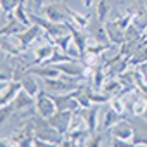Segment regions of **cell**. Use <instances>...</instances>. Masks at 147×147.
Returning <instances> with one entry per match:
<instances>
[{"label":"cell","mask_w":147,"mask_h":147,"mask_svg":"<svg viewBox=\"0 0 147 147\" xmlns=\"http://www.w3.org/2000/svg\"><path fill=\"white\" fill-rule=\"evenodd\" d=\"M80 80L82 78H75V76H69V75H64L62 73L59 78H43V85L49 92L64 94V92L76 90L80 87Z\"/></svg>","instance_id":"6da1fadb"},{"label":"cell","mask_w":147,"mask_h":147,"mask_svg":"<svg viewBox=\"0 0 147 147\" xmlns=\"http://www.w3.org/2000/svg\"><path fill=\"white\" fill-rule=\"evenodd\" d=\"M43 18L54 21V23H69L71 18H69V11H67V5L64 4H49V5H43L42 12Z\"/></svg>","instance_id":"7a4b0ae2"},{"label":"cell","mask_w":147,"mask_h":147,"mask_svg":"<svg viewBox=\"0 0 147 147\" xmlns=\"http://www.w3.org/2000/svg\"><path fill=\"white\" fill-rule=\"evenodd\" d=\"M35 107H36V113L42 116V118H50L54 116L59 109L55 106V102L52 100L50 94H45V92H40L36 97H35Z\"/></svg>","instance_id":"3957f363"},{"label":"cell","mask_w":147,"mask_h":147,"mask_svg":"<svg viewBox=\"0 0 147 147\" xmlns=\"http://www.w3.org/2000/svg\"><path fill=\"white\" fill-rule=\"evenodd\" d=\"M73 114H75V111H57L54 116L49 118V123L61 133V135H66L69 131V126H71V121H73Z\"/></svg>","instance_id":"277c9868"},{"label":"cell","mask_w":147,"mask_h":147,"mask_svg":"<svg viewBox=\"0 0 147 147\" xmlns=\"http://www.w3.org/2000/svg\"><path fill=\"white\" fill-rule=\"evenodd\" d=\"M28 28L30 26H26L24 23H21L14 16V12H11V16L2 21V30H0V35H2V36H14V35H19V33L26 31Z\"/></svg>","instance_id":"5b68a950"},{"label":"cell","mask_w":147,"mask_h":147,"mask_svg":"<svg viewBox=\"0 0 147 147\" xmlns=\"http://www.w3.org/2000/svg\"><path fill=\"white\" fill-rule=\"evenodd\" d=\"M43 33V30L38 26V24H31L26 31H23V33H19V35H14V38L18 40V47L24 52L33 42H36L38 40V36Z\"/></svg>","instance_id":"8992f818"},{"label":"cell","mask_w":147,"mask_h":147,"mask_svg":"<svg viewBox=\"0 0 147 147\" xmlns=\"http://www.w3.org/2000/svg\"><path fill=\"white\" fill-rule=\"evenodd\" d=\"M111 137H113V138H121V140L128 142L130 145H133L135 130H133V126H131L126 119H121V121H118L114 126H111Z\"/></svg>","instance_id":"52a82bcc"},{"label":"cell","mask_w":147,"mask_h":147,"mask_svg":"<svg viewBox=\"0 0 147 147\" xmlns=\"http://www.w3.org/2000/svg\"><path fill=\"white\" fill-rule=\"evenodd\" d=\"M61 73L69 76H75V78H82L83 80V71H85V62H78V59H73V61H66V62H59L54 64Z\"/></svg>","instance_id":"ba28073f"},{"label":"cell","mask_w":147,"mask_h":147,"mask_svg":"<svg viewBox=\"0 0 147 147\" xmlns=\"http://www.w3.org/2000/svg\"><path fill=\"white\" fill-rule=\"evenodd\" d=\"M55 45L52 43V42H49V43H43V45H38L36 49H35V59L30 62V64H26V67H31V66H40V64H43L49 57H52V54L55 52Z\"/></svg>","instance_id":"9c48e42d"},{"label":"cell","mask_w":147,"mask_h":147,"mask_svg":"<svg viewBox=\"0 0 147 147\" xmlns=\"http://www.w3.org/2000/svg\"><path fill=\"white\" fill-rule=\"evenodd\" d=\"M23 90V83L19 80H12L5 88L0 90V106H7L12 104V100L16 99V95Z\"/></svg>","instance_id":"30bf717a"},{"label":"cell","mask_w":147,"mask_h":147,"mask_svg":"<svg viewBox=\"0 0 147 147\" xmlns=\"http://www.w3.org/2000/svg\"><path fill=\"white\" fill-rule=\"evenodd\" d=\"M31 75L38 76V78H59L62 73L54 66V64H40V66H31V67H26Z\"/></svg>","instance_id":"8fae6325"},{"label":"cell","mask_w":147,"mask_h":147,"mask_svg":"<svg viewBox=\"0 0 147 147\" xmlns=\"http://www.w3.org/2000/svg\"><path fill=\"white\" fill-rule=\"evenodd\" d=\"M106 26V31H107V36H109V42L113 45H123L126 42V35H125V30H121L113 19L111 21H106L104 23Z\"/></svg>","instance_id":"7c38bea8"},{"label":"cell","mask_w":147,"mask_h":147,"mask_svg":"<svg viewBox=\"0 0 147 147\" xmlns=\"http://www.w3.org/2000/svg\"><path fill=\"white\" fill-rule=\"evenodd\" d=\"M33 76H35V75H31V73L26 69V71L21 73L19 82L23 83V90H26L31 97H36V95L40 94V88H38V83H36V80H35Z\"/></svg>","instance_id":"4fadbf2b"},{"label":"cell","mask_w":147,"mask_h":147,"mask_svg":"<svg viewBox=\"0 0 147 147\" xmlns=\"http://www.w3.org/2000/svg\"><path fill=\"white\" fill-rule=\"evenodd\" d=\"M12 106H14L16 111L31 109V107H35V97H31L26 90H21V92L16 95V99L12 100Z\"/></svg>","instance_id":"5bb4252c"},{"label":"cell","mask_w":147,"mask_h":147,"mask_svg":"<svg viewBox=\"0 0 147 147\" xmlns=\"http://www.w3.org/2000/svg\"><path fill=\"white\" fill-rule=\"evenodd\" d=\"M123 119V116H121V113H118V111H114L111 106H109V109L104 113V116H102V123H100V131H106V130H111V126H114L118 121H121Z\"/></svg>","instance_id":"9a60e30c"},{"label":"cell","mask_w":147,"mask_h":147,"mask_svg":"<svg viewBox=\"0 0 147 147\" xmlns=\"http://www.w3.org/2000/svg\"><path fill=\"white\" fill-rule=\"evenodd\" d=\"M128 109L133 116H144L147 109V95H133V100L128 102Z\"/></svg>","instance_id":"2e32d148"},{"label":"cell","mask_w":147,"mask_h":147,"mask_svg":"<svg viewBox=\"0 0 147 147\" xmlns=\"http://www.w3.org/2000/svg\"><path fill=\"white\" fill-rule=\"evenodd\" d=\"M85 118H87V126L90 133H95L99 128V104L90 106L88 109H85Z\"/></svg>","instance_id":"e0dca14e"},{"label":"cell","mask_w":147,"mask_h":147,"mask_svg":"<svg viewBox=\"0 0 147 147\" xmlns=\"http://www.w3.org/2000/svg\"><path fill=\"white\" fill-rule=\"evenodd\" d=\"M71 24V23H69ZM71 33H73V40L76 42V45H78V49H80V52H82V55L87 52V47H88V38H90V35H87V33H83L80 28H76V26H73L71 24Z\"/></svg>","instance_id":"ac0fdd59"},{"label":"cell","mask_w":147,"mask_h":147,"mask_svg":"<svg viewBox=\"0 0 147 147\" xmlns=\"http://www.w3.org/2000/svg\"><path fill=\"white\" fill-rule=\"evenodd\" d=\"M104 94H107V95H119V92L123 90V83L119 82V78H106V82H104V85H102V88H100Z\"/></svg>","instance_id":"d6986e66"},{"label":"cell","mask_w":147,"mask_h":147,"mask_svg":"<svg viewBox=\"0 0 147 147\" xmlns=\"http://www.w3.org/2000/svg\"><path fill=\"white\" fill-rule=\"evenodd\" d=\"M67 11H69V18H71V24L73 26H76V28H87L88 26V23H90V14H80V12H76V11H73V9H69L67 7Z\"/></svg>","instance_id":"ffe728a7"},{"label":"cell","mask_w":147,"mask_h":147,"mask_svg":"<svg viewBox=\"0 0 147 147\" xmlns=\"http://www.w3.org/2000/svg\"><path fill=\"white\" fill-rule=\"evenodd\" d=\"M104 23H99L95 28H94V31H92V40L95 42V43H111L109 42V36H107V31H106V26H102ZM113 45V43H111Z\"/></svg>","instance_id":"44dd1931"},{"label":"cell","mask_w":147,"mask_h":147,"mask_svg":"<svg viewBox=\"0 0 147 147\" xmlns=\"http://www.w3.org/2000/svg\"><path fill=\"white\" fill-rule=\"evenodd\" d=\"M109 12H111L109 2H107V0H99V4H97V21L99 23H106Z\"/></svg>","instance_id":"7402d4cb"},{"label":"cell","mask_w":147,"mask_h":147,"mask_svg":"<svg viewBox=\"0 0 147 147\" xmlns=\"http://www.w3.org/2000/svg\"><path fill=\"white\" fill-rule=\"evenodd\" d=\"M133 18H135V11H133V9H130L125 16H118V18H116V19H113V21H114V23H116L121 30H126V28L131 24Z\"/></svg>","instance_id":"603a6c76"},{"label":"cell","mask_w":147,"mask_h":147,"mask_svg":"<svg viewBox=\"0 0 147 147\" xmlns=\"http://www.w3.org/2000/svg\"><path fill=\"white\" fill-rule=\"evenodd\" d=\"M145 61H147V45H144L140 50H137L130 57V67H135V66H138V64H142Z\"/></svg>","instance_id":"cb8c5ba5"},{"label":"cell","mask_w":147,"mask_h":147,"mask_svg":"<svg viewBox=\"0 0 147 147\" xmlns=\"http://www.w3.org/2000/svg\"><path fill=\"white\" fill-rule=\"evenodd\" d=\"M57 49H61L62 52L66 50V47L69 45V42L73 40V33H67V35H61V36H54V38H49Z\"/></svg>","instance_id":"d4e9b609"},{"label":"cell","mask_w":147,"mask_h":147,"mask_svg":"<svg viewBox=\"0 0 147 147\" xmlns=\"http://www.w3.org/2000/svg\"><path fill=\"white\" fill-rule=\"evenodd\" d=\"M24 0H0V5H2V12L4 14H11V12H14L16 9H18V5L19 4H23Z\"/></svg>","instance_id":"484cf974"},{"label":"cell","mask_w":147,"mask_h":147,"mask_svg":"<svg viewBox=\"0 0 147 147\" xmlns=\"http://www.w3.org/2000/svg\"><path fill=\"white\" fill-rule=\"evenodd\" d=\"M109 106L114 109V111H118V113H125V109H126V104H125V99L123 97H119V95H113L111 97V100H109Z\"/></svg>","instance_id":"4316f807"},{"label":"cell","mask_w":147,"mask_h":147,"mask_svg":"<svg viewBox=\"0 0 147 147\" xmlns=\"http://www.w3.org/2000/svg\"><path fill=\"white\" fill-rule=\"evenodd\" d=\"M24 5H26V11L28 12L38 14L43 9V0H24Z\"/></svg>","instance_id":"83f0119b"},{"label":"cell","mask_w":147,"mask_h":147,"mask_svg":"<svg viewBox=\"0 0 147 147\" xmlns=\"http://www.w3.org/2000/svg\"><path fill=\"white\" fill-rule=\"evenodd\" d=\"M85 145H102V133H92L90 137H88V140H87V144Z\"/></svg>","instance_id":"f1b7e54d"},{"label":"cell","mask_w":147,"mask_h":147,"mask_svg":"<svg viewBox=\"0 0 147 147\" xmlns=\"http://www.w3.org/2000/svg\"><path fill=\"white\" fill-rule=\"evenodd\" d=\"M135 67H137V69L142 73V75L147 78V61H145V62H142V64H138V66H135Z\"/></svg>","instance_id":"f546056e"},{"label":"cell","mask_w":147,"mask_h":147,"mask_svg":"<svg viewBox=\"0 0 147 147\" xmlns=\"http://www.w3.org/2000/svg\"><path fill=\"white\" fill-rule=\"evenodd\" d=\"M92 4H94V0H83V5L85 7H92Z\"/></svg>","instance_id":"4dcf8cb0"},{"label":"cell","mask_w":147,"mask_h":147,"mask_svg":"<svg viewBox=\"0 0 147 147\" xmlns=\"http://www.w3.org/2000/svg\"><path fill=\"white\" fill-rule=\"evenodd\" d=\"M144 119H147V109H145V113H144V116H142Z\"/></svg>","instance_id":"1f68e13d"}]
</instances>
